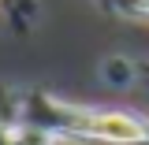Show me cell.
<instances>
[{
  "instance_id": "3957f363",
  "label": "cell",
  "mask_w": 149,
  "mask_h": 145,
  "mask_svg": "<svg viewBox=\"0 0 149 145\" xmlns=\"http://www.w3.org/2000/svg\"><path fill=\"white\" fill-rule=\"evenodd\" d=\"M4 11L11 15V22H15L22 34H26V30L37 22V15H41V8H37L34 0H4Z\"/></svg>"
},
{
  "instance_id": "277c9868",
  "label": "cell",
  "mask_w": 149,
  "mask_h": 145,
  "mask_svg": "<svg viewBox=\"0 0 149 145\" xmlns=\"http://www.w3.org/2000/svg\"><path fill=\"white\" fill-rule=\"evenodd\" d=\"M101 8L123 19H146L149 22V0H101Z\"/></svg>"
},
{
  "instance_id": "5b68a950",
  "label": "cell",
  "mask_w": 149,
  "mask_h": 145,
  "mask_svg": "<svg viewBox=\"0 0 149 145\" xmlns=\"http://www.w3.org/2000/svg\"><path fill=\"white\" fill-rule=\"evenodd\" d=\"M0 145H15V123L0 119Z\"/></svg>"
},
{
  "instance_id": "7a4b0ae2",
  "label": "cell",
  "mask_w": 149,
  "mask_h": 145,
  "mask_svg": "<svg viewBox=\"0 0 149 145\" xmlns=\"http://www.w3.org/2000/svg\"><path fill=\"white\" fill-rule=\"evenodd\" d=\"M101 78L112 89H127L134 82H142V63L138 60H127V56H108L101 63Z\"/></svg>"
},
{
  "instance_id": "6da1fadb",
  "label": "cell",
  "mask_w": 149,
  "mask_h": 145,
  "mask_svg": "<svg viewBox=\"0 0 149 145\" xmlns=\"http://www.w3.org/2000/svg\"><path fill=\"white\" fill-rule=\"evenodd\" d=\"M37 123L49 127L60 138L71 142H104V145H149V119L138 112L119 108H90V104H71L52 93H19L15 123Z\"/></svg>"
}]
</instances>
